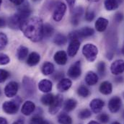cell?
I'll use <instances>...</instances> for the list:
<instances>
[{
    "label": "cell",
    "instance_id": "cell-1",
    "mask_svg": "<svg viewBox=\"0 0 124 124\" xmlns=\"http://www.w3.org/2000/svg\"><path fill=\"white\" fill-rule=\"evenodd\" d=\"M43 20L39 17H32L23 21L20 29L25 36L32 42H38L43 38Z\"/></svg>",
    "mask_w": 124,
    "mask_h": 124
},
{
    "label": "cell",
    "instance_id": "cell-2",
    "mask_svg": "<svg viewBox=\"0 0 124 124\" xmlns=\"http://www.w3.org/2000/svg\"><path fill=\"white\" fill-rule=\"evenodd\" d=\"M22 102V100L17 97L15 99L11 101H6L2 104V109L4 113L9 115H14L15 114L20 108V105Z\"/></svg>",
    "mask_w": 124,
    "mask_h": 124
},
{
    "label": "cell",
    "instance_id": "cell-3",
    "mask_svg": "<svg viewBox=\"0 0 124 124\" xmlns=\"http://www.w3.org/2000/svg\"><path fill=\"white\" fill-rule=\"evenodd\" d=\"M82 54L88 62H93L97 59L98 54V48L94 44L87 43L83 46Z\"/></svg>",
    "mask_w": 124,
    "mask_h": 124
},
{
    "label": "cell",
    "instance_id": "cell-4",
    "mask_svg": "<svg viewBox=\"0 0 124 124\" xmlns=\"http://www.w3.org/2000/svg\"><path fill=\"white\" fill-rule=\"evenodd\" d=\"M94 31L92 28L90 27H85L80 30L74 31L69 33V39L70 40H79V38H87L90 37L94 35Z\"/></svg>",
    "mask_w": 124,
    "mask_h": 124
},
{
    "label": "cell",
    "instance_id": "cell-5",
    "mask_svg": "<svg viewBox=\"0 0 124 124\" xmlns=\"http://www.w3.org/2000/svg\"><path fill=\"white\" fill-rule=\"evenodd\" d=\"M17 10H18L17 12L15 14L19 17V18L22 20V22L28 19L29 16L31 15V9L28 2H25L21 4Z\"/></svg>",
    "mask_w": 124,
    "mask_h": 124
},
{
    "label": "cell",
    "instance_id": "cell-6",
    "mask_svg": "<svg viewBox=\"0 0 124 124\" xmlns=\"http://www.w3.org/2000/svg\"><path fill=\"white\" fill-rule=\"evenodd\" d=\"M66 5L63 2H59L56 6V8L54 9L53 14V19L56 22H60L63 19L66 13Z\"/></svg>",
    "mask_w": 124,
    "mask_h": 124
},
{
    "label": "cell",
    "instance_id": "cell-7",
    "mask_svg": "<svg viewBox=\"0 0 124 124\" xmlns=\"http://www.w3.org/2000/svg\"><path fill=\"white\" fill-rule=\"evenodd\" d=\"M62 102H63V97H62V96L60 95V94H57L54 97V100L53 102L50 105L48 112L51 115L56 114L59 111L61 108H62Z\"/></svg>",
    "mask_w": 124,
    "mask_h": 124
},
{
    "label": "cell",
    "instance_id": "cell-8",
    "mask_svg": "<svg viewBox=\"0 0 124 124\" xmlns=\"http://www.w3.org/2000/svg\"><path fill=\"white\" fill-rule=\"evenodd\" d=\"M82 69H81V62H77L74 63L68 70V75L69 77L74 79H77L81 76Z\"/></svg>",
    "mask_w": 124,
    "mask_h": 124
},
{
    "label": "cell",
    "instance_id": "cell-9",
    "mask_svg": "<svg viewBox=\"0 0 124 124\" xmlns=\"http://www.w3.org/2000/svg\"><path fill=\"white\" fill-rule=\"evenodd\" d=\"M121 105H122L121 99L117 96L112 97L108 102V109L113 113H116L118 112L121 108Z\"/></svg>",
    "mask_w": 124,
    "mask_h": 124
},
{
    "label": "cell",
    "instance_id": "cell-10",
    "mask_svg": "<svg viewBox=\"0 0 124 124\" xmlns=\"http://www.w3.org/2000/svg\"><path fill=\"white\" fill-rule=\"evenodd\" d=\"M18 89L19 86L16 82H10L6 85L4 88V94L7 97H13L17 94Z\"/></svg>",
    "mask_w": 124,
    "mask_h": 124
},
{
    "label": "cell",
    "instance_id": "cell-11",
    "mask_svg": "<svg viewBox=\"0 0 124 124\" xmlns=\"http://www.w3.org/2000/svg\"><path fill=\"white\" fill-rule=\"evenodd\" d=\"M110 71L113 75H119L124 72V61L118 59L111 63Z\"/></svg>",
    "mask_w": 124,
    "mask_h": 124
},
{
    "label": "cell",
    "instance_id": "cell-12",
    "mask_svg": "<svg viewBox=\"0 0 124 124\" xmlns=\"http://www.w3.org/2000/svg\"><path fill=\"white\" fill-rule=\"evenodd\" d=\"M80 47V41L79 40H70L69 45L67 48V54L69 56L74 57L78 52Z\"/></svg>",
    "mask_w": 124,
    "mask_h": 124
},
{
    "label": "cell",
    "instance_id": "cell-13",
    "mask_svg": "<svg viewBox=\"0 0 124 124\" xmlns=\"http://www.w3.org/2000/svg\"><path fill=\"white\" fill-rule=\"evenodd\" d=\"M105 105V102L101 99H93L90 103V108L94 113H99L102 110Z\"/></svg>",
    "mask_w": 124,
    "mask_h": 124
},
{
    "label": "cell",
    "instance_id": "cell-14",
    "mask_svg": "<svg viewBox=\"0 0 124 124\" xmlns=\"http://www.w3.org/2000/svg\"><path fill=\"white\" fill-rule=\"evenodd\" d=\"M23 87L25 90V92L28 94H32L35 91V86L34 81L28 77H25L23 81Z\"/></svg>",
    "mask_w": 124,
    "mask_h": 124
},
{
    "label": "cell",
    "instance_id": "cell-15",
    "mask_svg": "<svg viewBox=\"0 0 124 124\" xmlns=\"http://www.w3.org/2000/svg\"><path fill=\"white\" fill-rule=\"evenodd\" d=\"M35 109V104L32 101L28 100L25 102H24V104L23 105L21 108V112L25 116H30L34 112Z\"/></svg>",
    "mask_w": 124,
    "mask_h": 124
},
{
    "label": "cell",
    "instance_id": "cell-16",
    "mask_svg": "<svg viewBox=\"0 0 124 124\" xmlns=\"http://www.w3.org/2000/svg\"><path fill=\"white\" fill-rule=\"evenodd\" d=\"M53 87L52 82L48 79H42L38 84L39 90L44 93H49Z\"/></svg>",
    "mask_w": 124,
    "mask_h": 124
},
{
    "label": "cell",
    "instance_id": "cell-17",
    "mask_svg": "<svg viewBox=\"0 0 124 124\" xmlns=\"http://www.w3.org/2000/svg\"><path fill=\"white\" fill-rule=\"evenodd\" d=\"M108 24L109 22L107 19L104 17H99L94 23V27L98 32H103L107 29Z\"/></svg>",
    "mask_w": 124,
    "mask_h": 124
},
{
    "label": "cell",
    "instance_id": "cell-18",
    "mask_svg": "<svg viewBox=\"0 0 124 124\" xmlns=\"http://www.w3.org/2000/svg\"><path fill=\"white\" fill-rule=\"evenodd\" d=\"M54 61L59 65H64L66 63L68 60L67 54L63 51H59L56 52L54 55Z\"/></svg>",
    "mask_w": 124,
    "mask_h": 124
},
{
    "label": "cell",
    "instance_id": "cell-19",
    "mask_svg": "<svg viewBox=\"0 0 124 124\" xmlns=\"http://www.w3.org/2000/svg\"><path fill=\"white\" fill-rule=\"evenodd\" d=\"M72 82L69 79H66L63 78L61 79L57 85V89L60 92H66L70 89L71 87Z\"/></svg>",
    "mask_w": 124,
    "mask_h": 124
},
{
    "label": "cell",
    "instance_id": "cell-20",
    "mask_svg": "<svg viewBox=\"0 0 124 124\" xmlns=\"http://www.w3.org/2000/svg\"><path fill=\"white\" fill-rule=\"evenodd\" d=\"M99 90L102 94L108 95V94H111L112 91H113L112 84L110 82H108V81H105V82H102L101 85H100Z\"/></svg>",
    "mask_w": 124,
    "mask_h": 124
},
{
    "label": "cell",
    "instance_id": "cell-21",
    "mask_svg": "<svg viewBox=\"0 0 124 124\" xmlns=\"http://www.w3.org/2000/svg\"><path fill=\"white\" fill-rule=\"evenodd\" d=\"M98 82V76L94 71H89L85 77V82L90 86L95 85Z\"/></svg>",
    "mask_w": 124,
    "mask_h": 124
},
{
    "label": "cell",
    "instance_id": "cell-22",
    "mask_svg": "<svg viewBox=\"0 0 124 124\" xmlns=\"http://www.w3.org/2000/svg\"><path fill=\"white\" fill-rule=\"evenodd\" d=\"M22 20L19 18V17L15 14L9 19V26L12 29H17L20 28V25L22 23Z\"/></svg>",
    "mask_w": 124,
    "mask_h": 124
},
{
    "label": "cell",
    "instance_id": "cell-23",
    "mask_svg": "<svg viewBox=\"0 0 124 124\" xmlns=\"http://www.w3.org/2000/svg\"><path fill=\"white\" fill-rule=\"evenodd\" d=\"M54 69H55L54 65L51 62H45L43 64L42 68H41V71L44 75L48 76V75L52 74L54 72Z\"/></svg>",
    "mask_w": 124,
    "mask_h": 124
},
{
    "label": "cell",
    "instance_id": "cell-24",
    "mask_svg": "<svg viewBox=\"0 0 124 124\" xmlns=\"http://www.w3.org/2000/svg\"><path fill=\"white\" fill-rule=\"evenodd\" d=\"M40 55L36 52H32L28 56V58L27 60V63L31 66H33L37 65L40 62Z\"/></svg>",
    "mask_w": 124,
    "mask_h": 124
},
{
    "label": "cell",
    "instance_id": "cell-25",
    "mask_svg": "<svg viewBox=\"0 0 124 124\" xmlns=\"http://www.w3.org/2000/svg\"><path fill=\"white\" fill-rule=\"evenodd\" d=\"M77 102L74 99H68L65 103H64V110L66 112H70L73 110H74L77 107Z\"/></svg>",
    "mask_w": 124,
    "mask_h": 124
},
{
    "label": "cell",
    "instance_id": "cell-26",
    "mask_svg": "<svg viewBox=\"0 0 124 124\" xmlns=\"http://www.w3.org/2000/svg\"><path fill=\"white\" fill-rule=\"evenodd\" d=\"M104 5L108 11H113L118 7V2L117 0H105Z\"/></svg>",
    "mask_w": 124,
    "mask_h": 124
},
{
    "label": "cell",
    "instance_id": "cell-27",
    "mask_svg": "<svg viewBox=\"0 0 124 124\" xmlns=\"http://www.w3.org/2000/svg\"><path fill=\"white\" fill-rule=\"evenodd\" d=\"M28 54V48L25 46H20L17 51V57L20 60H24Z\"/></svg>",
    "mask_w": 124,
    "mask_h": 124
},
{
    "label": "cell",
    "instance_id": "cell-28",
    "mask_svg": "<svg viewBox=\"0 0 124 124\" xmlns=\"http://www.w3.org/2000/svg\"><path fill=\"white\" fill-rule=\"evenodd\" d=\"M54 32V29L52 25H51L48 23L43 24V37L48 38L53 35Z\"/></svg>",
    "mask_w": 124,
    "mask_h": 124
},
{
    "label": "cell",
    "instance_id": "cell-29",
    "mask_svg": "<svg viewBox=\"0 0 124 124\" xmlns=\"http://www.w3.org/2000/svg\"><path fill=\"white\" fill-rule=\"evenodd\" d=\"M58 122L60 124H71L72 119L68 114L62 113L58 116Z\"/></svg>",
    "mask_w": 124,
    "mask_h": 124
},
{
    "label": "cell",
    "instance_id": "cell-30",
    "mask_svg": "<svg viewBox=\"0 0 124 124\" xmlns=\"http://www.w3.org/2000/svg\"><path fill=\"white\" fill-rule=\"evenodd\" d=\"M67 42V38L61 33H58L57 35H56V36L54 37V43L57 45V46H63L64 44H66Z\"/></svg>",
    "mask_w": 124,
    "mask_h": 124
},
{
    "label": "cell",
    "instance_id": "cell-31",
    "mask_svg": "<svg viewBox=\"0 0 124 124\" xmlns=\"http://www.w3.org/2000/svg\"><path fill=\"white\" fill-rule=\"evenodd\" d=\"M54 96L53 94H51V93H47L46 94H44L43 96H42L41 99H40V101L41 102L45 105H50L54 100Z\"/></svg>",
    "mask_w": 124,
    "mask_h": 124
},
{
    "label": "cell",
    "instance_id": "cell-32",
    "mask_svg": "<svg viewBox=\"0 0 124 124\" xmlns=\"http://www.w3.org/2000/svg\"><path fill=\"white\" fill-rule=\"evenodd\" d=\"M77 93L79 96H81L82 97H87L90 94V92L89 89L87 87H85V85H82L78 88Z\"/></svg>",
    "mask_w": 124,
    "mask_h": 124
},
{
    "label": "cell",
    "instance_id": "cell-33",
    "mask_svg": "<svg viewBox=\"0 0 124 124\" xmlns=\"http://www.w3.org/2000/svg\"><path fill=\"white\" fill-rule=\"evenodd\" d=\"M30 124H51L48 121L44 120L39 116H35L32 118L30 121Z\"/></svg>",
    "mask_w": 124,
    "mask_h": 124
},
{
    "label": "cell",
    "instance_id": "cell-34",
    "mask_svg": "<svg viewBox=\"0 0 124 124\" xmlns=\"http://www.w3.org/2000/svg\"><path fill=\"white\" fill-rule=\"evenodd\" d=\"M7 43H8L7 36L3 32H0V51L3 50L6 47Z\"/></svg>",
    "mask_w": 124,
    "mask_h": 124
},
{
    "label": "cell",
    "instance_id": "cell-35",
    "mask_svg": "<svg viewBox=\"0 0 124 124\" xmlns=\"http://www.w3.org/2000/svg\"><path fill=\"white\" fill-rule=\"evenodd\" d=\"M92 116V113L89 109H83L79 113V118L80 119H87Z\"/></svg>",
    "mask_w": 124,
    "mask_h": 124
},
{
    "label": "cell",
    "instance_id": "cell-36",
    "mask_svg": "<svg viewBox=\"0 0 124 124\" xmlns=\"http://www.w3.org/2000/svg\"><path fill=\"white\" fill-rule=\"evenodd\" d=\"M9 76H10V74L9 71H7L5 69H0V83L5 82L9 78Z\"/></svg>",
    "mask_w": 124,
    "mask_h": 124
},
{
    "label": "cell",
    "instance_id": "cell-37",
    "mask_svg": "<svg viewBox=\"0 0 124 124\" xmlns=\"http://www.w3.org/2000/svg\"><path fill=\"white\" fill-rule=\"evenodd\" d=\"M10 62L9 57L4 54H0V65H6Z\"/></svg>",
    "mask_w": 124,
    "mask_h": 124
},
{
    "label": "cell",
    "instance_id": "cell-38",
    "mask_svg": "<svg viewBox=\"0 0 124 124\" xmlns=\"http://www.w3.org/2000/svg\"><path fill=\"white\" fill-rule=\"evenodd\" d=\"M97 71L100 75H104L105 73V62H100L97 64Z\"/></svg>",
    "mask_w": 124,
    "mask_h": 124
},
{
    "label": "cell",
    "instance_id": "cell-39",
    "mask_svg": "<svg viewBox=\"0 0 124 124\" xmlns=\"http://www.w3.org/2000/svg\"><path fill=\"white\" fill-rule=\"evenodd\" d=\"M95 17V13L92 11V10H87L85 13V20L87 21V22H91L94 20Z\"/></svg>",
    "mask_w": 124,
    "mask_h": 124
},
{
    "label": "cell",
    "instance_id": "cell-40",
    "mask_svg": "<svg viewBox=\"0 0 124 124\" xmlns=\"http://www.w3.org/2000/svg\"><path fill=\"white\" fill-rule=\"evenodd\" d=\"M98 120L102 124H107L109 121V116L106 113H102L97 117Z\"/></svg>",
    "mask_w": 124,
    "mask_h": 124
},
{
    "label": "cell",
    "instance_id": "cell-41",
    "mask_svg": "<svg viewBox=\"0 0 124 124\" xmlns=\"http://www.w3.org/2000/svg\"><path fill=\"white\" fill-rule=\"evenodd\" d=\"M79 19L80 17H78V16H76V15H72L71 17V24L74 26H77L79 23Z\"/></svg>",
    "mask_w": 124,
    "mask_h": 124
},
{
    "label": "cell",
    "instance_id": "cell-42",
    "mask_svg": "<svg viewBox=\"0 0 124 124\" xmlns=\"http://www.w3.org/2000/svg\"><path fill=\"white\" fill-rule=\"evenodd\" d=\"M115 20L117 22V23H121L123 19H124V15L121 13V12H117L116 15H115V17H114Z\"/></svg>",
    "mask_w": 124,
    "mask_h": 124
},
{
    "label": "cell",
    "instance_id": "cell-43",
    "mask_svg": "<svg viewBox=\"0 0 124 124\" xmlns=\"http://www.w3.org/2000/svg\"><path fill=\"white\" fill-rule=\"evenodd\" d=\"M63 76V72H57L54 75L53 77L55 80H61V79H62Z\"/></svg>",
    "mask_w": 124,
    "mask_h": 124
},
{
    "label": "cell",
    "instance_id": "cell-44",
    "mask_svg": "<svg viewBox=\"0 0 124 124\" xmlns=\"http://www.w3.org/2000/svg\"><path fill=\"white\" fill-rule=\"evenodd\" d=\"M12 4H14L15 5H17V6H20L21 4H23L24 3V1L25 0H9Z\"/></svg>",
    "mask_w": 124,
    "mask_h": 124
},
{
    "label": "cell",
    "instance_id": "cell-45",
    "mask_svg": "<svg viewBox=\"0 0 124 124\" xmlns=\"http://www.w3.org/2000/svg\"><path fill=\"white\" fill-rule=\"evenodd\" d=\"M75 1H76V0H66V1L67 2L69 7L71 9H73L74 5V4H75Z\"/></svg>",
    "mask_w": 124,
    "mask_h": 124
},
{
    "label": "cell",
    "instance_id": "cell-46",
    "mask_svg": "<svg viewBox=\"0 0 124 124\" xmlns=\"http://www.w3.org/2000/svg\"><path fill=\"white\" fill-rule=\"evenodd\" d=\"M6 25V20L4 17H0V28H4Z\"/></svg>",
    "mask_w": 124,
    "mask_h": 124
},
{
    "label": "cell",
    "instance_id": "cell-47",
    "mask_svg": "<svg viewBox=\"0 0 124 124\" xmlns=\"http://www.w3.org/2000/svg\"><path fill=\"white\" fill-rule=\"evenodd\" d=\"M0 124H8V122L6 118L0 117Z\"/></svg>",
    "mask_w": 124,
    "mask_h": 124
},
{
    "label": "cell",
    "instance_id": "cell-48",
    "mask_svg": "<svg viewBox=\"0 0 124 124\" xmlns=\"http://www.w3.org/2000/svg\"><path fill=\"white\" fill-rule=\"evenodd\" d=\"M123 81H124L123 77H118L116 79V82H122Z\"/></svg>",
    "mask_w": 124,
    "mask_h": 124
},
{
    "label": "cell",
    "instance_id": "cell-49",
    "mask_svg": "<svg viewBox=\"0 0 124 124\" xmlns=\"http://www.w3.org/2000/svg\"><path fill=\"white\" fill-rule=\"evenodd\" d=\"M12 124H24V121L23 119H19L17 121L14 122Z\"/></svg>",
    "mask_w": 124,
    "mask_h": 124
},
{
    "label": "cell",
    "instance_id": "cell-50",
    "mask_svg": "<svg viewBox=\"0 0 124 124\" xmlns=\"http://www.w3.org/2000/svg\"><path fill=\"white\" fill-rule=\"evenodd\" d=\"M88 124H100L98 122H97V121H90Z\"/></svg>",
    "mask_w": 124,
    "mask_h": 124
},
{
    "label": "cell",
    "instance_id": "cell-51",
    "mask_svg": "<svg viewBox=\"0 0 124 124\" xmlns=\"http://www.w3.org/2000/svg\"><path fill=\"white\" fill-rule=\"evenodd\" d=\"M89 1H90V2H97V1H99L100 0H88Z\"/></svg>",
    "mask_w": 124,
    "mask_h": 124
},
{
    "label": "cell",
    "instance_id": "cell-52",
    "mask_svg": "<svg viewBox=\"0 0 124 124\" xmlns=\"http://www.w3.org/2000/svg\"><path fill=\"white\" fill-rule=\"evenodd\" d=\"M112 124H120V123H118V122H117V121H116V122H113Z\"/></svg>",
    "mask_w": 124,
    "mask_h": 124
},
{
    "label": "cell",
    "instance_id": "cell-53",
    "mask_svg": "<svg viewBox=\"0 0 124 124\" xmlns=\"http://www.w3.org/2000/svg\"><path fill=\"white\" fill-rule=\"evenodd\" d=\"M122 51V54L124 55V46L123 47V48H122V51Z\"/></svg>",
    "mask_w": 124,
    "mask_h": 124
},
{
    "label": "cell",
    "instance_id": "cell-54",
    "mask_svg": "<svg viewBox=\"0 0 124 124\" xmlns=\"http://www.w3.org/2000/svg\"><path fill=\"white\" fill-rule=\"evenodd\" d=\"M1 3H2V0H0V8H1Z\"/></svg>",
    "mask_w": 124,
    "mask_h": 124
},
{
    "label": "cell",
    "instance_id": "cell-55",
    "mask_svg": "<svg viewBox=\"0 0 124 124\" xmlns=\"http://www.w3.org/2000/svg\"><path fill=\"white\" fill-rule=\"evenodd\" d=\"M33 1H40V0H32Z\"/></svg>",
    "mask_w": 124,
    "mask_h": 124
}]
</instances>
